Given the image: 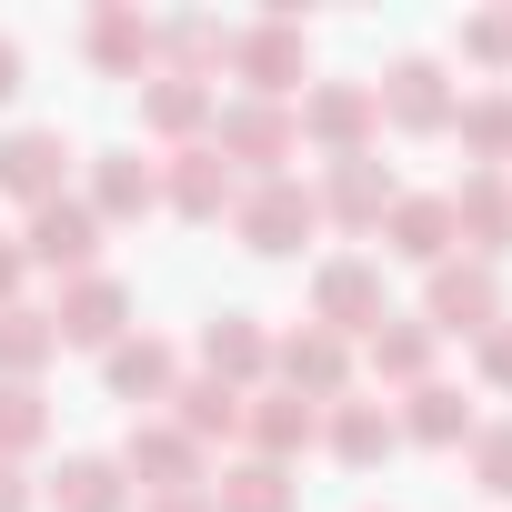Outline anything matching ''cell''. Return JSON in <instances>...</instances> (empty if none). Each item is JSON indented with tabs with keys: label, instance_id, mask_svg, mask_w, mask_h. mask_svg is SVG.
<instances>
[{
	"label": "cell",
	"instance_id": "6da1fadb",
	"mask_svg": "<svg viewBox=\"0 0 512 512\" xmlns=\"http://www.w3.org/2000/svg\"><path fill=\"white\" fill-rule=\"evenodd\" d=\"M231 221H241V251H262V262H282V251H302L312 241V221H322V201L292 181V171H272V181H251L241 201H231Z\"/></svg>",
	"mask_w": 512,
	"mask_h": 512
},
{
	"label": "cell",
	"instance_id": "7a4b0ae2",
	"mask_svg": "<svg viewBox=\"0 0 512 512\" xmlns=\"http://www.w3.org/2000/svg\"><path fill=\"white\" fill-rule=\"evenodd\" d=\"M312 312H322V332H332V342H352V332L372 342V332L392 322V312H382V272H372V262H322V272H312Z\"/></svg>",
	"mask_w": 512,
	"mask_h": 512
},
{
	"label": "cell",
	"instance_id": "3957f363",
	"mask_svg": "<svg viewBox=\"0 0 512 512\" xmlns=\"http://www.w3.org/2000/svg\"><path fill=\"white\" fill-rule=\"evenodd\" d=\"M21 251H31V272H71V282H81V272H91V251H101V211L61 191V201L31 211V241H21Z\"/></svg>",
	"mask_w": 512,
	"mask_h": 512
},
{
	"label": "cell",
	"instance_id": "277c9868",
	"mask_svg": "<svg viewBox=\"0 0 512 512\" xmlns=\"http://www.w3.org/2000/svg\"><path fill=\"white\" fill-rule=\"evenodd\" d=\"M432 332H492L502 322V282H492V262H432V312H422Z\"/></svg>",
	"mask_w": 512,
	"mask_h": 512
},
{
	"label": "cell",
	"instance_id": "5b68a950",
	"mask_svg": "<svg viewBox=\"0 0 512 512\" xmlns=\"http://www.w3.org/2000/svg\"><path fill=\"white\" fill-rule=\"evenodd\" d=\"M372 121H382L372 81H322V91H302V131H312L332 161H352V151L372 141Z\"/></svg>",
	"mask_w": 512,
	"mask_h": 512
},
{
	"label": "cell",
	"instance_id": "8992f818",
	"mask_svg": "<svg viewBox=\"0 0 512 512\" xmlns=\"http://www.w3.org/2000/svg\"><path fill=\"white\" fill-rule=\"evenodd\" d=\"M61 171H71V141L51 131V121H31V131H11V141H0V191H11V201H61Z\"/></svg>",
	"mask_w": 512,
	"mask_h": 512
},
{
	"label": "cell",
	"instance_id": "52a82bcc",
	"mask_svg": "<svg viewBox=\"0 0 512 512\" xmlns=\"http://www.w3.org/2000/svg\"><path fill=\"white\" fill-rule=\"evenodd\" d=\"M121 322H131V292H121L111 272H81V282L61 292V312H51V332H61V342H91V352H111Z\"/></svg>",
	"mask_w": 512,
	"mask_h": 512
},
{
	"label": "cell",
	"instance_id": "ba28073f",
	"mask_svg": "<svg viewBox=\"0 0 512 512\" xmlns=\"http://www.w3.org/2000/svg\"><path fill=\"white\" fill-rule=\"evenodd\" d=\"M231 61H241L251 101H282V91L302 81V21H262V31H241V41H231Z\"/></svg>",
	"mask_w": 512,
	"mask_h": 512
},
{
	"label": "cell",
	"instance_id": "9c48e42d",
	"mask_svg": "<svg viewBox=\"0 0 512 512\" xmlns=\"http://www.w3.org/2000/svg\"><path fill=\"white\" fill-rule=\"evenodd\" d=\"M161 201H171L181 221H221V211H231L241 191H231V171H221V151H211V141H191V151H181V161L161 171Z\"/></svg>",
	"mask_w": 512,
	"mask_h": 512
},
{
	"label": "cell",
	"instance_id": "30bf717a",
	"mask_svg": "<svg viewBox=\"0 0 512 512\" xmlns=\"http://www.w3.org/2000/svg\"><path fill=\"white\" fill-rule=\"evenodd\" d=\"M211 151H221V161H262V181H272V161L292 151V111H282V101H231Z\"/></svg>",
	"mask_w": 512,
	"mask_h": 512
},
{
	"label": "cell",
	"instance_id": "8fae6325",
	"mask_svg": "<svg viewBox=\"0 0 512 512\" xmlns=\"http://www.w3.org/2000/svg\"><path fill=\"white\" fill-rule=\"evenodd\" d=\"M121 472H141V492H191V482H201V452H191L171 422H141V432L121 442Z\"/></svg>",
	"mask_w": 512,
	"mask_h": 512
},
{
	"label": "cell",
	"instance_id": "7c38bea8",
	"mask_svg": "<svg viewBox=\"0 0 512 512\" xmlns=\"http://www.w3.org/2000/svg\"><path fill=\"white\" fill-rule=\"evenodd\" d=\"M442 201H452V231L482 241V262H492V251H512V181H502V171H472V181L442 191Z\"/></svg>",
	"mask_w": 512,
	"mask_h": 512
},
{
	"label": "cell",
	"instance_id": "4fadbf2b",
	"mask_svg": "<svg viewBox=\"0 0 512 512\" xmlns=\"http://www.w3.org/2000/svg\"><path fill=\"white\" fill-rule=\"evenodd\" d=\"M372 101H382L402 131H442V121H452V91H442L432 61H392V81H372Z\"/></svg>",
	"mask_w": 512,
	"mask_h": 512
},
{
	"label": "cell",
	"instance_id": "5bb4252c",
	"mask_svg": "<svg viewBox=\"0 0 512 512\" xmlns=\"http://www.w3.org/2000/svg\"><path fill=\"white\" fill-rule=\"evenodd\" d=\"M312 201H322L332 221H352V231H362V221H382L402 191H392V171H382L372 151H352V161H332V191H312Z\"/></svg>",
	"mask_w": 512,
	"mask_h": 512
},
{
	"label": "cell",
	"instance_id": "9a60e30c",
	"mask_svg": "<svg viewBox=\"0 0 512 512\" xmlns=\"http://www.w3.org/2000/svg\"><path fill=\"white\" fill-rule=\"evenodd\" d=\"M272 362H282V382H292L302 402H342V372H352V352H342V342H332L322 322H312V332H292V342H282Z\"/></svg>",
	"mask_w": 512,
	"mask_h": 512
},
{
	"label": "cell",
	"instance_id": "2e32d148",
	"mask_svg": "<svg viewBox=\"0 0 512 512\" xmlns=\"http://www.w3.org/2000/svg\"><path fill=\"white\" fill-rule=\"evenodd\" d=\"M101 372H111L121 402H171V392H181V362H171V342H151V332H141V342H111Z\"/></svg>",
	"mask_w": 512,
	"mask_h": 512
},
{
	"label": "cell",
	"instance_id": "e0dca14e",
	"mask_svg": "<svg viewBox=\"0 0 512 512\" xmlns=\"http://www.w3.org/2000/svg\"><path fill=\"white\" fill-rule=\"evenodd\" d=\"M452 201L442 191H402L392 201V251H402V262H452Z\"/></svg>",
	"mask_w": 512,
	"mask_h": 512
},
{
	"label": "cell",
	"instance_id": "ac0fdd59",
	"mask_svg": "<svg viewBox=\"0 0 512 512\" xmlns=\"http://www.w3.org/2000/svg\"><path fill=\"white\" fill-rule=\"evenodd\" d=\"M241 432L262 442V462H292L302 442H322V402H302V392H272V402H251V412H241Z\"/></svg>",
	"mask_w": 512,
	"mask_h": 512
},
{
	"label": "cell",
	"instance_id": "d6986e66",
	"mask_svg": "<svg viewBox=\"0 0 512 512\" xmlns=\"http://www.w3.org/2000/svg\"><path fill=\"white\" fill-rule=\"evenodd\" d=\"M51 512H131V472L101 462V452H81V462L51 472Z\"/></svg>",
	"mask_w": 512,
	"mask_h": 512
},
{
	"label": "cell",
	"instance_id": "ffe728a7",
	"mask_svg": "<svg viewBox=\"0 0 512 512\" xmlns=\"http://www.w3.org/2000/svg\"><path fill=\"white\" fill-rule=\"evenodd\" d=\"M161 201V171L141 161V151H101V171H91V211L101 221H131V211H151Z\"/></svg>",
	"mask_w": 512,
	"mask_h": 512
},
{
	"label": "cell",
	"instance_id": "44dd1931",
	"mask_svg": "<svg viewBox=\"0 0 512 512\" xmlns=\"http://www.w3.org/2000/svg\"><path fill=\"white\" fill-rule=\"evenodd\" d=\"M201 362H211V382H251V372H262L272 362V342H262V322H251V312H221L211 332H201Z\"/></svg>",
	"mask_w": 512,
	"mask_h": 512
},
{
	"label": "cell",
	"instance_id": "7402d4cb",
	"mask_svg": "<svg viewBox=\"0 0 512 512\" xmlns=\"http://www.w3.org/2000/svg\"><path fill=\"white\" fill-rule=\"evenodd\" d=\"M211 512H302V492H292L282 462H241V472L211 482Z\"/></svg>",
	"mask_w": 512,
	"mask_h": 512
},
{
	"label": "cell",
	"instance_id": "603a6c76",
	"mask_svg": "<svg viewBox=\"0 0 512 512\" xmlns=\"http://www.w3.org/2000/svg\"><path fill=\"white\" fill-rule=\"evenodd\" d=\"M171 402H181V412H171V432H181L191 452H201L211 432H241V392H231V382H211V372H201V382H181Z\"/></svg>",
	"mask_w": 512,
	"mask_h": 512
},
{
	"label": "cell",
	"instance_id": "cb8c5ba5",
	"mask_svg": "<svg viewBox=\"0 0 512 512\" xmlns=\"http://www.w3.org/2000/svg\"><path fill=\"white\" fill-rule=\"evenodd\" d=\"M51 352H61L51 312H31V302H11V312H0V382H31Z\"/></svg>",
	"mask_w": 512,
	"mask_h": 512
},
{
	"label": "cell",
	"instance_id": "d4e9b609",
	"mask_svg": "<svg viewBox=\"0 0 512 512\" xmlns=\"http://www.w3.org/2000/svg\"><path fill=\"white\" fill-rule=\"evenodd\" d=\"M402 432H412V442H432V452H442V442H472V402H462L452 382H412Z\"/></svg>",
	"mask_w": 512,
	"mask_h": 512
},
{
	"label": "cell",
	"instance_id": "484cf974",
	"mask_svg": "<svg viewBox=\"0 0 512 512\" xmlns=\"http://www.w3.org/2000/svg\"><path fill=\"white\" fill-rule=\"evenodd\" d=\"M322 432H332V452H342V462H352V472H362V462H382V452H392V412H382V402H352V392H342V402H332V422H322Z\"/></svg>",
	"mask_w": 512,
	"mask_h": 512
},
{
	"label": "cell",
	"instance_id": "4316f807",
	"mask_svg": "<svg viewBox=\"0 0 512 512\" xmlns=\"http://www.w3.org/2000/svg\"><path fill=\"white\" fill-rule=\"evenodd\" d=\"M141 121H151V131H201V121H211V91H201L191 71H161V81L141 91Z\"/></svg>",
	"mask_w": 512,
	"mask_h": 512
},
{
	"label": "cell",
	"instance_id": "83f0119b",
	"mask_svg": "<svg viewBox=\"0 0 512 512\" xmlns=\"http://www.w3.org/2000/svg\"><path fill=\"white\" fill-rule=\"evenodd\" d=\"M372 372L382 382H422L432 372V322H382L372 332Z\"/></svg>",
	"mask_w": 512,
	"mask_h": 512
},
{
	"label": "cell",
	"instance_id": "f1b7e54d",
	"mask_svg": "<svg viewBox=\"0 0 512 512\" xmlns=\"http://www.w3.org/2000/svg\"><path fill=\"white\" fill-rule=\"evenodd\" d=\"M81 41H91V61H101V71H141V61H151V31H141L131 11H101Z\"/></svg>",
	"mask_w": 512,
	"mask_h": 512
},
{
	"label": "cell",
	"instance_id": "f546056e",
	"mask_svg": "<svg viewBox=\"0 0 512 512\" xmlns=\"http://www.w3.org/2000/svg\"><path fill=\"white\" fill-rule=\"evenodd\" d=\"M51 432V412H41V382H0V462L11 452H31Z\"/></svg>",
	"mask_w": 512,
	"mask_h": 512
},
{
	"label": "cell",
	"instance_id": "4dcf8cb0",
	"mask_svg": "<svg viewBox=\"0 0 512 512\" xmlns=\"http://www.w3.org/2000/svg\"><path fill=\"white\" fill-rule=\"evenodd\" d=\"M452 121H462V141H472L482 161H512V101H502V91H492V101H462Z\"/></svg>",
	"mask_w": 512,
	"mask_h": 512
},
{
	"label": "cell",
	"instance_id": "1f68e13d",
	"mask_svg": "<svg viewBox=\"0 0 512 512\" xmlns=\"http://www.w3.org/2000/svg\"><path fill=\"white\" fill-rule=\"evenodd\" d=\"M472 482L512 502V422H482V432H472Z\"/></svg>",
	"mask_w": 512,
	"mask_h": 512
},
{
	"label": "cell",
	"instance_id": "d6a6232c",
	"mask_svg": "<svg viewBox=\"0 0 512 512\" xmlns=\"http://www.w3.org/2000/svg\"><path fill=\"white\" fill-rule=\"evenodd\" d=\"M462 51H472V61H512V11L472 21V31H462Z\"/></svg>",
	"mask_w": 512,
	"mask_h": 512
},
{
	"label": "cell",
	"instance_id": "836d02e7",
	"mask_svg": "<svg viewBox=\"0 0 512 512\" xmlns=\"http://www.w3.org/2000/svg\"><path fill=\"white\" fill-rule=\"evenodd\" d=\"M482 382H492V392H512V322H492V332H482Z\"/></svg>",
	"mask_w": 512,
	"mask_h": 512
},
{
	"label": "cell",
	"instance_id": "e575fe53",
	"mask_svg": "<svg viewBox=\"0 0 512 512\" xmlns=\"http://www.w3.org/2000/svg\"><path fill=\"white\" fill-rule=\"evenodd\" d=\"M21 282H31V251H21V241H0V312L21 302Z\"/></svg>",
	"mask_w": 512,
	"mask_h": 512
},
{
	"label": "cell",
	"instance_id": "d590c367",
	"mask_svg": "<svg viewBox=\"0 0 512 512\" xmlns=\"http://www.w3.org/2000/svg\"><path fill=\"white\" fill-rule=\"evenodd\" d=\"M151 512H211V492L191 482V492H151Z\"/></svg>",
	"mask_w": 512,
	"mask_h": 512
},
{
	"label": "cell",
	"instance_id": "8d00e7d4",
	"mask_svg": "<svg viewBox=\"0 0 512 512\" xmlns=\"http://www.w3.org/2000/svg\"><path fill=\"white\" fill-rule=\"evenodd\" d=\"M11 91H21V41L0 31V101H11Z\"/></svg>",
	"mask_w": 512,
	"mask_h": 512
},
{
	"label": "cell",
	"instance_id": "74e56055",
	"mask_svg": "<svg viewBox=\"0 0 512 512\" xmlns=\"http://www.w3.org/2000/svg\"><path fill=\"white\" fill-rule=\"evenodd\" d=\"M0 512H31V492H21V472L0 462Z\"/></svg>",
	"mask_w": 512,
	"mask_h": 512
}]
</instances>
